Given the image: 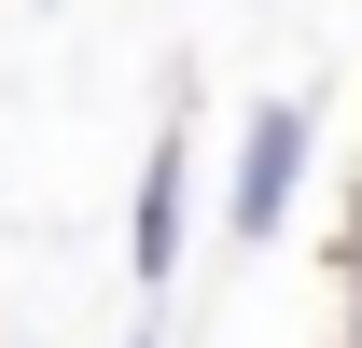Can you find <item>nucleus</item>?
<instances>
[{
  "label": "nucleus",
  "instance_id": "2",
  "mask_svg": "<svg viewBox=\"0 0 362 348\" xmlns=\"http://www.w3.org/2000/svg\"><path fill=\"white\" fill-rule=\"evenodd\" d=\"M181 251H195V126H153L139 139V195H126V279H139V306L181 279Z\"/></svg>",
  "mask_w": 362,
  "mask_h": 348
},
{
  "label": "nucleus",
  "instance_id": "5",
  "mask_svg": "<svg viewBox=\"0 0 362 348\" xmlns=\"http://www.w3.org/2000/svg\"><path fill=\"white\" fill-rule=\"evenodd\" d=\"M126 348H168V335H153V306H139V335H126Z\"/></svg>",
  "mask_w": 362,
  "mask_h": 348
},
{
  "label": "nucleus",
  "instance_id": "3",
  "mask_svg": "<svg viewBox=\"0 0 362 348\" xmlns=\"http://www.w3.org/2000/svg\"><path fill=\"white\" fill-rule=\"evenodd\" d=\"M334 279H362V181H349V209H334Z\"/></svg>",
  "mask_w": 362,
  "mask_h": 348
},
{
  "label": "nucleus",
  "instance_id": "1",
  "mask_svg": "<svg viewBox=\"0 0 362 348\" xmlns=\"http://www.w3.org/2000/svg\"><path fill=\"white\" fill-rule=\"evenodd\" d=\"M307 153H320V98H251V126H237L223 153V223H237V251H265L279 223H293V195H307Z\"/></svg>",
  "mask_w": 362,
  "mask_h": 348
},
{
  "label": "nucleus",
  "instance_id": "4",
  "mask_svg": "<svg viewBox=\"0 0 362 348\" xmlns=\"http://www.w3.org/2000/svg\"><path fill=\"white\" fill-rule=\"evenodd\" d=\"M334 348H362V279H334Z\"/></svg>",
  "mask_w": 362,
  "mask_h": 348
}]
</instances>
